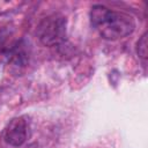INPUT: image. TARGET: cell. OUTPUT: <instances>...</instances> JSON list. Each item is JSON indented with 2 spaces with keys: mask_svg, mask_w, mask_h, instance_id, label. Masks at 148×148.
<instances>
[{
  "mask_svg": "<svg viewBox=\"0 0 148 148\" xmlns=\"http://www.w3.org/2000/svg\"><path fill=\"white\" fill-rule=\"evenodd\" d=\"M90 21L96 31L105 39L117 40L131 35L135 29L133 16L123 12L96 5L90 10Z\"/></svg>",
  "mask_w": 148,
  "mask_h": 148,
  "instance_id": "cell-1",
  "label": "cell"
},
{
  "mask_svg": "<svg viewBox=\"0 0 148 148\" xmlns=\"http://www.w3.org/2000/svg\"><path fill=\"white\" fill-rule=\"evenodd\" d=\"M37 37L45 46H54L66 38V18L53 14L42 20L37 27Z\"/></svg>",
  "mask_w": 148,
  "mask_h": 148,
  "instance_id": "cell-2",
  "label": "cell"
},
{
  "mask_svg": "<svg viewBox=\"0 0 148 148\" xmlns=\"http://www.w3.org/2000/svg\"><path fill=\"white\" fill-rule=\"evenodd\" d=\"M28 123L23 117L13 118L3 131L5 141L14 147H18L28 139Z\"/></svg>",
  "mask_w": 148,
  "mask_h": 148,
  "instance_id": "cell-3",
  "label": "cell"
},
{
  "mask_svg": "<svg viewBox=\"0 0 148 148\" xmlns=\"http://www.w3.org/2000/svg\"><path fill=\"white\" fill-rule=\"evenodd\" d=\"M136 52H138V54H139L140 58L147 59L148 50H147V34L146 32L141 36V38L136 43Z\"/></svg>",
  "mask_w": 148,
  "mask_h": 148,
  "instance_id": "cell-4",
  "label": "cell"
}]
</instances>
